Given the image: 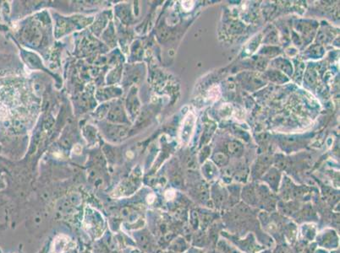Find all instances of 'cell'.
<instances>
[{
    "mask_svg": "<svg viewBox=\"0 0 340 253\" xmlns=\"http://www.w3.org/2000/svg\"><path fill=\"white\" fill-rule=\"evenodd\" d=\"M196 118L193 112H189L185 117L184 123L182 124V129L180 132V139L183 144H188L190 141L191 136L193 134Z\"/></svg>",
    "mask_w": 340,
    "mask_h": 253,
    "instance_id": "obj_1",
    "label": "cell"
},
{
    "mask_svg": "<svg viewBox=\"0 0 340 253\" xmlns=\"http://www.w3.org/2000/svg\"><path fill=\"white\" fill-rule=\"evenodd\" d=\"M69 240L66 236H58L56 237L53 244V250L54 253H63L65 251L69 249Z\"/></svg>",
    "mask_w": 340,
    "mask_h": 253,
    "instance_id": "obj_2",
    "label": "cell"
}]
</instances>
